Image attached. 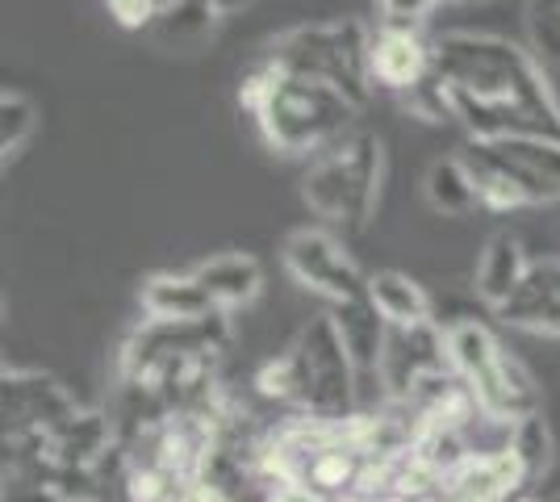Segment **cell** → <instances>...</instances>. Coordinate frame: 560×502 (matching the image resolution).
<instances>
[{"label":"cell","mask_w":560,"mask_h":502,"mask_svg":"<svg viewBox=\"0 0 560 502\" xmlns=\"http://www.w3.org/2000/svg\"><path fill=\"white\" fill-rule=\"evenodd\" d=\"M435 75L452 118L465 126L472 143H560V101L532 47H518L502 34L456 30L435 38Z\"/></svg>","instance_id":"6da1fadb"},{"label":"cell","mask_w":560,"mask_h":502,"mask_svg":"<svg viewBox=\"0 0 560 502\" xmlns=\"http://www.w3.org/2000/svg\"><path fill=\"white\" fill-rule=\"evenodd\" d=\"M238 105L256 118L264 143L280 155H323L355 130V105L323 80H305L259 59L238 84Z\"/></svg>","instance_id":"7a4b0ae2"},{"label":"cell","mask_w":560,"mask_h":502,"mask_svg":"<svg viewBox=\"0 0 560 502\" xmlns=\"http://www.w3.org/2000/svg\"><path fill=\"white\" fill-rule=\"evenodd\" d=\"M369 38H373V25H364L360 17L293 25V30H284L268 43L264 59L289 75L323 80V84L348 96L355 109H364L369 96H373Z\"/></svg>","instance_id":"3957f363"},{"label":"cell","mask_w":560,"mask_h":502,"mask_svg":"<svg viewBox=\"0 0 560 502\" xmlns=\"http://www.w3.org/2000/svg\"><path fill=\"white\" fill-rule=\"evenodd\" d=\"M381 176H385L381 135L351 130L323 155H314L310 172L302 176V197L330 226L364 231L381 201Z\"/></svg>","instance_id":"277c9868"},{"label":"cell","mask_w":560,"mask_h":502,"mask_svg":"<svg viewBox=\"0 0 560 502\" xmlns=\"http://www.w3.org/2000/svg\"><path fill=\"white\" fill-rule=\"evenodd\" d=\"M447 335V357L456 377L472 389V398L481 410L498 419V423H518L527 415H539V389L536 377L523 369V360L511 357L502 348V339L477 323V318H460L444 327Z\"/></svg>","instance_id":"5b68a950"},{"label":"cell","mask_w":560,"mask_h":502,"mask_svg":"<svg viewBox=\"0 0 560 502\" xmlns=\"http://www.w3.org/2000/svg\"><path fill=\"white\" fill-rule=\"evenodd\" d=\"M465 164L477 180L486 210H527L560 201V143L552 139H502L465 147Z\"/></svg>","instance_id":"8992f818"},{"label":"cell","mask_w":560,"mask_h":502,"mask_svg":"<svg viewBox=\"0 0 560 502\" xmlns=\"http://www.w3.org/2000/svg\"><path fill=\"white\" fill-rule=\"evenodd\" d=\"M289 360H293V377H298V398H293L298 415H314V419L355 415V377L360 373L351 364L330 311L305 323L289 348Z\"/></svg>","instance_id":"52a82bcc"},{"label":"cell","mask_w":560,"mask_h":502,"mask_svg":"<svg viewBox=\"0 0 560 502\" xmlns=\"http://www.w3.org/2000/svg\"><path fill=\"white\" fill-rule=\"evenodd\" d=\"M284 268L310 293L327 297V306H343L355 297H369V272L343 252V243L323 226H302L284 240Z\"/></svg>","instance_id":"ba28073f"},{"label":"cell","mask_w":560,"mask_h":502,"mask_svg":"<svg viewBox=\"0 0 560 502\" xmlns=\"http://www.w3.org/2000/svg\"><path fill=\"white\" fill-rule=\"evenodd\" d=\"M369 72L373 89H385L397 101L410 96L435 75V38H427L422 22L381 17L369 38Z\"/></svg>","instance_id":"9c48e42d"},{"label":"cell","mask_w":560,"mask_h":502,"mask_svg":"<svg viewBox=\"0 0 560 502\" xmlns=\"http://www.w3.org/2000/svg\"><path fill=\"white\" fill-rule=\"evenodd\" d=\"M0 410H4V435L9 431H55L75 415V398L50 373L34 369H4L0 377Z\"/></svg>","instance_id":"30bf717a"},{"label":"cell","mask_w":560,"mask_h":502,"mask_svg":"<svg viewBox=\"0 0 560 502\" xmlns=\"http://www.w3.org/2000/svg\"><path fill=\"white\" fill-rule=\"evenodd\" d=\"M114 448L117 423L114 415H101V410H75L68 423L47 431V460L71 474H93Z\"/></svg>","instance_id":"8fae6325"},{"label":"cell","mask_w":560,"mask_h":502,"mask_svg":"<svg viewBox=\"0 0 560 502\" xmlns=\"http://www.w3.org/2000/svg\"><path fill=\"white\" fill-rule=\"evenodd\" d=\"M502 323H511L518 331L536 335H560V260H532L523 285L514 289V297L498 311Z\"/></svg>","instance_id":"7c38bea8"},{"label":"cell","mask_w":560,"mask_h":502,"mask_svg":"<svg viewBox=\"0 0 560 502\" xmlns=\"http://www.w3.org/2000/svg\"><path fill=\"white\" fill-rule=\"evenodd\" d=\"M142 311L151 323H197L218 306L192 272H155L142 281Z\"/></svg>","instance_id":"4fadbf2b"},{"label":"cell","mask_w":560,"mask_h":502,"mask_svg":"<svg viewBox=\"0 0 560 502\" xmlns=\"http://www.w3.org/2000/svg\"><path fill=\"white\" fill-rule=\"evenodd\" d=\"M330 318L343 335V348H348L355 373H373L381 377V357H385V339H389V323L381 318V311L373 306V297H355L343 306H330Z\"/></svg>","instance_id":"5bb4252c"},{"label":"cell","mask_w":560,"mask_h":502,"mask_svg":"<svg viewBox=\"0 0 560 502\" xmlns=\"http://www.w3.org/2000/svg\"><path fill=\"white\" fill-rule=\"evenodd\" d=\"M527 268H532V260H527L523 243L514 240L511 231H498V235L486 243L481 264H477V293H481V302H486L490 311H502L514 297V289L523 285Z\"/></svg>","instance_id":"9a60e30c"},{"label":"cell","mask_w":560,"mask_h":502,"mask_svg":"<svg viewBox=\"0 0 560 502\" xmlns=\"http://www.w3.org/2000/svg\"><path fill=\"white\" fill-rule=\"evenodd\" d=\"M192 277L201 281V289L210 293V302L218 311H234V306H247L256 302L259 289H264V268L259 260L231 252V256H213V260L197 264Z\"/></svg>","instance_id":"2e32d148"},{"label":"cell","mask_w":560,"mask_h":502,"mask_svg":"<svg viewBox=\"0 0 560 502\" xmlns=\"http://www.w3.org/2000/svg\"><path fill=\"white\" fill-rule=\"evenodd\" d=\"M369 297H373V306L389 327H422V323H431V297L406 272H394V268L373 272L369 277Z\"/></svg>","instance_id":"e0dca14e"},{"label":"cell","mask_w":560,"mask_h":502,"mask_svg":"<svg viewBox=\"0 0 560 502\" xmlns=\"http://www.w3.org/2000/svg\"><path fill=\"white\" fill-rule=\"evenodd\" d=\"M422 189H427V201H431L435 214L465 218L481 206L477 180H472V172H468L465 155H444V160H435V164L427 167Z\"/></svg>","instance_id":"ac0fdd59"},{"label":"cell","mask_w":560,"mask_h":502,"mask_svg":"<svg viewBox=\"0 0 560 502\" xmlns=\"http://www.w3.org/2000/svg\"><path fill=\"white\" fill-rule=\"evenodd\" d=\"M226 13H218L206 0H160V13H155V34L167 47H201L206 38L218 34Z\"/></svg>","instance_id":"d6986e66"},{"label":"cell","mask_w":560,"mask_h":502,"mask_svg":"<svg viewBox=\"0 0 560 502\" xmlns=\"http://www.w3.org/2000/svg\"><path fill=\"white\" fill-rule=\"evenodd\" d=\"M506 453L523 469L527 486L548 474V465H552V431L544 423V415H527V419L506 428Z\"/></svg>","instance_id":"ffe728a7"},{"label":"cell","mask_w":560,"mask_h":502,"mask_svg":"<svg viewBox=\"0 0 560 502\" xmlns=\"http://www.w3.org/2000/svg\"><path fill=\"white\" fill-rule=\"evenodd\" d=\"M34 130H38V105L18 89H4L0 93V155H4V164L34 139Z\"/></svg>","instance_id":"44dd1931"},{"label":"cell","mask_w":560,"mask_h":502,"mask_svg":"<svg viewBox=\"0 0 560 502\" xmlns=\"http://www.w3.org/2000/svg\"><path fill=\"white\" fill-rule=\"evenodd\" d=\"M523 25L527 43L539 63L560 68V0H527L523 4Z\"/></svg>","instance_id":"7402d4cb"},{"label":"cell","mask_w":560,"mask_h":502,"mask_svg":"<svg viewBox=\"0 0 560 502\" xmlns=\"http://www.w3.org/2000/svg\"><path fill=\"white\" fill-rule=\"evenodd\" d=\"M256 389L268 398V402H293V398H298V377H293V360H289V352L277 360H268V364H259Z\"/></svg>","instance_id":"603a6c76"},{"label":"cell","mask_w":560,"mask_h":502,"mask_svg":"<svg viewBox=\"0 0 560 502\" xmlns=\"http://www.w3.org/2000/svg\"><path fill=\"white\" fill-rule=\"evenodd\" d=\"M105 4L121 30H147L155 25V13H160V0H105Z\"/></svg>","instance_id":"cb8c5ba5"},{"label":"cell","mask_w":560,"mask_h":502,"mask_svg":"<svg viewBox=\"0 0 560 502\" xmlns=\"http://www.w3.org/2000/svg\"><path fill=\"white\" fill-rule=\"evenodd\" d=\"M440 0H376L381 17H397V22H422Z\"/></svg>","instance_id":"d4e9b609"},{"label":"cell","mask_w":560,"mask_h":502,"mask_svg":"<svg viewBox=\"0 0 560 502\" xmlns=\"http://www.w3.org/2000/svg\"><path fill=\"white\" fill-rule=\"evenodd\" d=\"M264 502H327L318 490H310L302 481H280V486H268Z\"/></svg>","instance_id":"484cf974"},{"label":"cell","mask_w":560,"mask_h":502,"mask_svg":"<svg viewBox=\"0 0 560 502\" xmlns=\"http://www.w3.org/2000/svg\"><path fill=\"white\" fill-rule=\"evenodd\" d=\"M465 4H477V0H465Z\"/></svg>","instance_id":"4316f807"},{"label":"cell","mask_w":560,"mask_h":502,"mask_svg":"<svg viewBox=\"0 0 560 502\" xmlns=\"http://www.w3.org/2000/svg\"><path fill=\"white\" fill-rule=\"evenodd\" d=\"M552 502H560V494H557V499H552Z\"/></svg>","instance_id":"83f0119b"}]
</instances>
